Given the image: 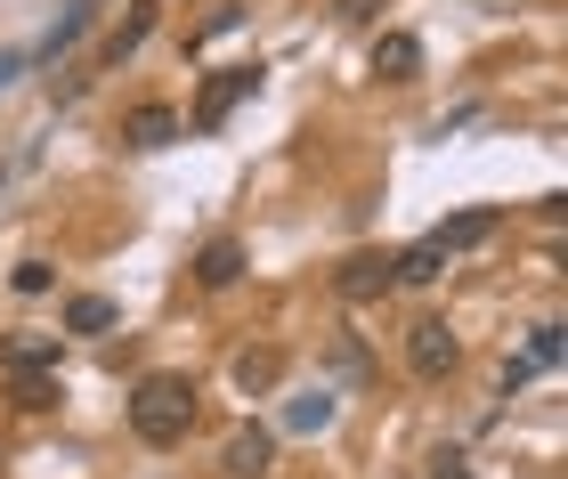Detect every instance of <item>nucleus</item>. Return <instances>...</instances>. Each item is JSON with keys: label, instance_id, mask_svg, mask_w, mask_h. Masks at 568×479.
<instances>
[{"label": "nucleus", "instance_id": "obj_1", "mask_svg": "<svg viewBox=\"0 0 568 479\" xmlns=\"http://www.w3.org/2000/svg\"><path fill=\"white\" fill-rule=\"evenodd\" d=\"M131 431L146 447H179L195 431V383L187 374H146V383L131 390Z\"/></svg>", "mask_w": 568, "mask_h": 479}, {"label": "nucleus", "instance_id": "obj_2", "mask_svg": "<svg viewBox=\"0 0 568 479\" xmlns=\"http://www.w3.org/2000/svg\"><path fill=\"white\" fill-rule=\"evenodd\" d=\"M261 90V65H220V73H203V90H195V114H187V131H203L212 139L227 114L244 106V98Z\"/></svg>", "mask_w": 568, "mask_h": 479}, {"label": "nucleus", "instance_id": "obj_3", "mask_svg": "<svg viewBox=\"0 0 568 479\" xmlns=\"http://www.w3.org/2000/svg\"><path fill=\"white\" fill-rule=\"evenodd\" d=\"M455 334H447V317H415L406 325V366H415V383H447L455 374Z\"/></svg>", "mask_w": 568, "mask_h": 479}, {"label": "nucleus", "instance_id": "obj_4", "mask_svg": "<svg viewBox=\"0 0 568 479\" xmlns=\"http://www.w3.org/2000/svg\"><path fill=\"white\" fill-rule=\"evenodd\" d=\"M560 358H568V325H560V317H545V325L528 334V349H520V358L504 366V398H511V390H528L536 374H552Z\"/></svg>", "mask_w": 568, "mask_h": 479}, {"label": "nucleus", "instance_id": "obj_5", "mask_svg": "<svg viewBox=\"0 0 568 479\" xmlns=\"http://www.w3.org/2000/svg\"><path fill=\"white\" fill-rule=\"evenodd\" d=\"M390 285H398V276H390V252H349L342 276H333V293H342L349 309H357V300H382Z\"/></svg>", "mask_w": 568, "mask_h": 479}, {"label": "nucleus", "instance_id": "obj_6", "mask_svg": "<svg viewBox=\"0 0 568 479\" xmlns=\"http://www.w3.org/2000/svg\"><path fill=\"white\" fill-rule=\"evenodd\" d=\"M496 228H504V204H471V212L438 220V228H430V244H438V252H471V244H487Z\"/></svg>", "mask_w": 568, "mask_h": 479}, {"label": "nucleus", "instance_id": "obj_7", "mask_svg": "<svg viewBox=\"0 0 568 479\" xmlns=\"http://www.w3.org/2000/svg\"><path fill=\"white\" fill-rule=\"evenodd\" d=\"M268 463H276V431H261V422H244V431L227 439V456H220L227 479H268Z\"/></svg>", "mask_w": 568, "mask_h": 479}, {"label": "nucleus", "instance_id": "obj_8", "mask_svg": "<svg viewBox=\"0 0 568 479\" xmlns=\"http://www.w3.org/2000/svg\"><path fill=\"white\" fill-rule=\"evenodd\" d=\"M171 139H179V114L163 98H146V106L122 114V146H139V155H154V146H171Z\"/></svg>", "mask_w": 568, "mask_h": 479}, {"label": "nucleus", "instance_id": "obj_9", "mask_svg": "<svg viewBox=\"0 0 568 479\" xmlns=\"http://www.w3.org/2000/svg\"><path fill=\"white\" fill-rule=\"evenodd\" d=\"M187 268H195V285H203V293H227V285L244 276V244H236V236H212Z\"/></svg>", "mask_w": 568, "mask_h": 479}, {"label": "nucleus", "instance_id": "obj_10", "mask_svg": "<svg viewBox=\"0 0 568 479\" xmlns=\"http://www.w3.org/2000/svg\"><path fill=\"white\" fill-rule=\"evenodd\" d=\"M0 374H9V383L17 374H58V342L49 334H9L0 342Z\"/></svg>", "mask_w": 568, "mask_h": 479}, {"label": "nucleus", "instance_id": "obj_11", "mask_svg": "<svg viewBox=\"0 0 568 479\" xmlns=\"http://www.w3.org/2000/svg\"><path fill=\"white\" fill-rule=\"evenodd\" d=\"M374 73L382 82H423V41L415 33H382L374 41Z\"/></svg>", "mask_w": 568, "mask_h": 479}, {"label": "nucleus", "instance_id": "obj_12", "mask_svg": "<svg viewBox=\"0 0 568 479\" xmlns=\"http://www.w3.org/2000/svg\"><path fill=\"white\" fill-rule=\"evenodd\" d=\"M114 317H122V309H114L106 293H73V300H65V334H114Z\"/></svg>", "mask_w": 568, "mask_h": 479}, {"label": "nucleus", "instance_id": "obj_13", "mask_svg": "<svg viewBox=\"0 0 568 479\" xmlns=\"http://www.w3.org/2000/svg\"><path fill=\"white\" fill-rule=\"evenodd\" d=\"M276 374H284V349H244L236 358V390L252 398V390H276Z\"/></svg>", "mask_w": 568, "mask_h": 479}, {"label": "nucleus", "instance_id": "obj_14", "mask_svg": "<svg viewBox=\"0 0 568 479\" xmlns=\"http://www.w3.org/2000/svg\"><path fill=\"white\" fill-rule=\"evenodd\" d=\"M58 398H65L58 374H17V398H9V407H17V415H49Z\"/></svg>", "mask_w": 568, "mask_h": 479}, {"label": "nucleus", "instance_id": "obj_15", "mask_svg": "<svg viewBox=\"0 0 568 479\" xmlns=\"http://www.w3.org/2000/svg\"><path fill=\"white\" fill-rule=\"evenodd\" d=\"M284 422H293V431H325V422H333V390L293 398V407H284Z\"/></svg>", "mask_w": 568, "mask_h": 479}, {"label": "nucleus", "instance_id": "obj_16", "mask_svg": "<svg viewBox=\"0 0 568 479\" xmlns=\"http://www.w3.org/2000/svg\"><path fill=\"white\" fill-rule=\"evenodd\" d=\"M9 285H17L24 300H41L49 285H58V268H49V261H17V276H9Z\"/></svg>", "mask_w": 568, "mask_h": 479}, {"label": "nucleus", "instance_id": "obj_17", "mask_svg": "<svg viewBox=\"0 0 568 479\" xmlns=\"http://www.w3.org/2000/svg\"><path fill=\"white\" fill-rule=\"evenodd\" d=\"M236 24H244V9H236V0H227V9H212V17L195 24V41H187V49H203V41H220V33H236Z\"/></svg>", "mask_w": 568, "mask_h": 479}, {"label": "nucleus", "instance_id": "obj_18", "mask_svg": "<svg viewBox=\"0 0 568 479\" xmlns=\"http://www.w3.org/2000/svg\"><path fill=\"white\" fill-rule=\"evenodd\" d=\"M430 479H471V463H463L455 447H438V456H430Z\"/></svg>", "mask_w": 568, "mask_h": 479}, {"label": "nucleus", "instance_id": "obj_19", "mask_svg": "<svg viewBox=\"0 0 568 479\" xmlns=\"http://www.w3.org/2000/svg\"><path fill=\"white\" fill-rule=\"evenodd\" d=\"M24 65H33V49H0V90H9L17 73H24Z\"/></svg>", "mask_w": 568, "mask_h": 479}, {"label": "nucleus", "instance_id": "obj_20", "mask_svg": "<svg viewBox=\"0 0 568 479\" xmlns=\"http://www.w3.org/2000/svg\"><path fill=\"white\" fill-rule=\"evenodd\" d=\"M374 9H382V0H333V17H349V24H366Z\"/></svg>", "mask_w": 568, "mask_h": 479}, {"label": "nucleus", "instance_id": "obj_21", "mask_svg": "<svg viewBox=\"0 0 568 479\" xmlns=\"http://www.w3.org/2000/svg\"><path fill=\"white\" fill-rule=\"evenodd\" d=\"M65 9H82V17H90V24H98V9H106V0H65Z\"/></svg>", "mask_w": 568, "mask_h": 479}, {"label": "nucleus", "instance_id": "obj_22", "mask_svg": "<svg viewBox=\"0 0 568 479\" xmlns=\"http://www.w3.org/2000/svg\"><path fill=\"white\" fill-rule=\"evenodd\" d=\"M0 187H9V171H0Z\"/></svg>", "mask_w": 568, "mask_h": 479}]
</instances>
